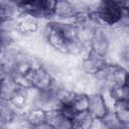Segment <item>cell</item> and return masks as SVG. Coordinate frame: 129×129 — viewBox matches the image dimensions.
Instances as JSON below:
<instances>
[{
    "label": "cell",
    "mask_w": 129,
    "mask_h": 129,
    "mask_svg": "<svg viewBox=\"0 0 129 129\" xmlns=\"http://www.w3.org/2000/svg\"><path fill=\"white\" fill-rule=\"evenodd\" d=\"M82 13L70 0H55L53 6V20L73 23L76 25V16Z\"/></svg>",
    "instance_id": "obj_1"
},
{
    "label": "cell",
    "mask_w": 129,
    "mask_h": 129,
    "mask_svg": "<svg viewBox=\"0 0 129 129\" xmlns=\"http://www.w3.org/2000/svg\"><path fill=\"white\" fill-rule=\"evenodd\" d=\"M25 76L31 82L33 88L38 91H47L53 84V76L48 73L43 67L38 70H29Z\"/></svg>",
    "instance_id": "obj_2"
},
{
    "label": "cell",
    "mask_w": 129,
    "mask_h": 129,
    "mask_svg": "<svg viewBox=\"0 0 129 129\" xmlns=\"http://www.w3.org/2000/svg\"><path fill=\"white\" fill-rule=\"evenodd\" d=\"M107 64L106 56L97 54L90 50L88 57L81 60L80 62V70L83 74L87 76H95L98 74L105 66Z\"/></svg>",
    "instance_id": "obj_3"
},
{
    "label": "cell",
    "mask_w": 129,
    "mask_h": 129,
    "mask_svg": "<svg viewBox=\"0 0 129 129\" xmlns=\"http://www.w3.org/2000/svg\"><path fill=\"white\" fill-rule=\"evenodd\" d=\"M88 97H89L88 111L92 115L93 118L103 119L109 114V112H111L108 109V107L103 99V96L101 95L100 92H95L93 94H90V95H88Z\"/></svg>",
    "instance_id": "obj_4"
},
{
    "label": "cell",
    "mask_w": 129,
    "mask_h": 129,
    "mask_svg": "<svg viewBox=\"0 0 129 129\" xmlns=\"http://www.w3.org/2000/svg\"><path fill=\"white\" fill-rule=\"evenodd\" d=\"M46 122L50 124L52 129L73 128L72 119L68 118L59 109L46 111Z\"/></svg>",
    "instance_id": "obj_5"
},
{
    "label": "cell",
    "mask_w": 129,
    "mask_h": 129,
    "mask_svg": "<svg viewBox=\"0 0 129 129\" xmlns=\"http://www.w3.org/2000/svg\"><path fill=\"white\" fill-rule=\"evenodd\" d=\"M18 87L14 83L11 75H6L0 79V99L9 101Z\"/></svg>",
    "instance_id": "obj_6"
},
{
    "label": "cell",
    "mask_w": 129,
    "mask_h": 129,
    "mask_svg": "<svg viewBox=\"0 0 129 129\" xmlns=\"http://www.w3.org/2000/svg\"><path fill=\"white\" fill-rule=\"evenodd\" d=\"M110 83L113 86H123L128 84V73L127 69L117 64L110 77Z\"/></svg>",
    "instance_id": "obj_7"
},
{
    "label": "cell",
    "mask_w": 129,
    "mask_h": 129,
    "mask_svg": "<svg viewBox=\"0 0 129 129\" xmlns=\"http://www.w3.org/2000/svg\"><path fill=\"white\" fill-rule=\"evenodd\" d=\"M92 120H93V117L89 113V111H84V112L76 113L75 116L72 119L73 128L90 129V125H91Z\"/></svg>",
    "instance_id": "obj_8"
},
{
    "label": "cell",
    "mask_w": 129,
    "mask_h": 129,
    "mask_svg": "<svg viewBox=\"0 0 129 129\" xmlns=\"http://www.w3.org/2000/svg\"><path fill=\"white\" fill-rule=\"evenodd\" d=\"M75 113L88 111L89 108V97L85 93H77L72 103L70 104Z\"/></svg>",
    "instance_id": "obj_9"
},
{
    "label": "cell",
    "mask_w": 129,
    "mask_h": 129,
    "mask_svg": "<svg viewBox=\"0 0 129 129\" xmlns=\"http://www.w3.org/2000/svg\"><path fill=\"white\" fill-rule=\"evenodd\" d=\"M113 114L118 121V123L121 125L122 128H128L129 127V108H122V109H114Z\"/></svg>",
    "instance_id": "obj_10"
},
{
    "label": "cell",
    "mask_w": 129,
    "mask_h": 129,
    "mask_svg": "<svg viewBox=\"0 0 129 129\" xmlns=\"http://www.w3.org/2000/svg\"><path fill=\"white\" fill-rule=\"evenodd\" d=\"M110 93L112 97L117 101L121 99L129 100V93H128V84L123 86H113L110 89Z\"/></svg>",
    "instance_id": "obj_11"
},
{
    "label": "cell",
    "mask_w": 129,
    "mask_h": 129,
    "mask_svg": "<svg viewBox=\"0 0 129 129\" xmlns=\"http://www.w3.org/2000/svg\"><path fill=\"white\" fill-rule=\"evenodd\" d=\"M11 77H12L14 83L16 84V86L18 88H22V89H30V88H32L31 82L27 79V77L25 75L13 73V74H11Z\"/></svg>",
    "instance_id": "obj_12"
},
{
    "label": "cell",
    "mask_w": 129,
    "mask_h": 129,
    "mask_svg": "<svg viewBox=\"0 0 129 129\" xmlns=\"http://www.w3.org/2000/svg\"><path fill=\"white\" fill-rule=\"evenodd\" d=\"M95 128H105L104 127V121L103 119H99V118H93L91 125H90V129H95Z\"/></svg>",
    "instance_id": "obj_13"
}]
</instances>
